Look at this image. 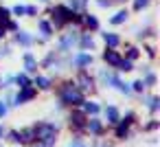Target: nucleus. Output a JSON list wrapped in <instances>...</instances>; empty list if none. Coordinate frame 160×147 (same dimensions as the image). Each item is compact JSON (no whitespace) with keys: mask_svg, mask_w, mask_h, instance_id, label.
<instances>
[{"mask_svg":"<svg viewBox=\"0 0 160 147\" xmlns=\"http://www.w3.org/2000/svg\"><path fill=\"white\" fill-rule=\"evenodd\" d=\"M0 134H2V127H0Z\"/></svg>","mask_w":160,"mask_h":147,"instance_id":"obj_6","label":"nucleus"},{"mask_svg":"<svg viewBox=\"0 0 160 147\" xmlns=\"http://www.w3.org/2000/svg\"><path fill=\"white\" fill-rule=\"evenodd\" d=\"M108 116H110L112 121H116V110H114V108H110V110H108Z\"/></svg>","mask_w":160,"mask_h":147,"instance_id":"obj_4","label":"nucleus"},{"mask_svg":"<svg viewBox=\"0 0 160 147\" xmlns=\"http://www.w3.org/2000/svg\"><path fill=\"white\" fill-rule=\"evenodd\" d=\"M64 99H66V101H79L81 97H79L77 92H72V90H66V92H64Z\"/></svg>","mask_w":160,"mask_h":147,"instance_id":"obj_1","label":"nucleus"},{"mask_svg":"<svg viewBox=\"0 0 160 147\" xmlns=\"http://www.w3.org/2000/svg\"><path fill=\"white\" fill-rule=\"evenodd\" d=\"M105 59H110L112 64H118V57H116L114 53H105Z\"/></svg>","mask_w":160,"mask_h":147,"instance_id":"obj_2","label":"nucleus"},{"mask_svg":"<svg viewBox=\"0 0 160 147\" xmlns=\"http://www.w3.org/2000/svg\"><path fill=\"white\" fill-rule=\"evenodd\" d=\"M105 42H108V44H116V42H118V40H116V38H114V35H105Z\"/></svg>","mask_w":160,"mask_h":147,"instance_id":"obj_3","label":"nucleus"},{"mask_svg":"<svg viewBox=\"0 0 160 147\" xmlns=\"http://www.w3.org/2000/svg\"><path fill=\"white\" fill-rule=\"evenodd\" d=\"M0 114H5V105H0Z\"/></svg>","mask_w":160,"mask_h":147,"instance_id":"obj_5","label":"nucleus"}]
</instances>
